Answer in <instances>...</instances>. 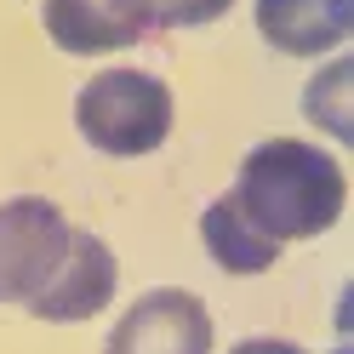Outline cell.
I'll return each mask as SVG.
<instances>
[{"label":"cell","instance_id":"6da1fadb","mask_svg":"<svg viewBox=\"0 0 354 354\" xmlns=\"http://www.w3.org/2000/svg\"><path fill=\"white\" fill-rule=\"evenodd\" d=\"M229 201L263 240L292 246V240H320L343 217L348 177L337 166V154H326L320 143L263 138L246 160H240Z\"/></svg>","mask_w":354,"mask_h":354},{"label":"cell","instance_id":"7a4b0ae2","mask_svg":"<svg viewBox=\"0 0 354 354\" xmlns=\"http://www.w3.org/2000/svg\"><path fill=\"white\" fill-rule=\"evenodd\" d=\"M171 86L149 69H103L80 86L75 97V126L97 154H154L171 138Z\"/></svg>","mask_w":354,"mask_h":354},{"label":"cell","instance_id":"3957f363","mask_svg":"<svg viewBox=\"0 0 354 354\" xmlns=\"http://www.w3.org/2000/svg\"><path fill=\"white\" fill-rule=\"evenodd\" d=\"M69 217L46 194H12L0 206V303H29L69 246Z\"/></svg>","mask_w":354,"mask_h":354},{"label":"cell","instance_id":"277c9868","mask_svg":"<svg viewBox=\"0 0 354 354\" xmlns=\"http://www.w3.org/2000/svg\"><path fill=\"white\" fill-rule=\"evenodd\" d=\"M103 354H212V315L183 286H154L115 320Z\"/></svg>","mask_w":354,"mask_h":354},{"label":"cell","instance_id":"5b68a950","mask_svg":"<svg viewBox=\"0 0 354 354\" xmlns=\"http://www.w3.org/2000/svg\"><path fill=\"white\" fill-rule=\"evenodd\" d=\"M115 286H120L115 252H109L92 229H69V246H63L57 269L46 274V286H40L24 308H29L35 320H46V326L92 320V315H103V308H109Z\"/></svg>","mask_w":354,"mask_h":354},{"label":"cell","instance_id":"8992f818","mask_svg":"<svg viewBox=\"0 0 354 354\" xmlns=\"http://www.w3.org/2000/svg\"><path fill=\"white\" fill-rule=\"evenodd\" d=\"M354 29V0H257V35L286 57H326Z\"/></svg>","mask_w":354,"mask_h":354},{"label":"cell","instance_id":"52a82bcc","mask_svg":"<svg viewBox=\"0 0 354 354\" xmlns=\"http://www.w3.org/2000/svg\"><path fill=\"white\" fill-rule=\"evenodd\" d=\"M40 24L57 40V52H69V57H103V52L138 46V35L109 12V0H46Z\"/></svg>","mask_w":354,"mask_h":354},{"label":"cell","instance_id":"ba28073f","mask_svg":"<svg viewBox=\"0 0 354 354\" xmlns=\"http://www.w3.org/2000/svg\"><path fill=\"white\" fill-rule=\"evenodd\" d=\"M201 240H206L212 263H217V269H229V274H263V269H274V257H280V246H274V240H263L246 217L234 212L229 194L201 212Z\"/></svg>","mask_w":354,"mask_h":354},{"label":"cell","instance_id":"9c48e42d","mask_svg":"<svg viewBox=\"0 0 354 354\" xmlns=\"http://www.w3.org/2000/svg\"><path fill=\"white\" fill-rule=\"evenodd\" d=\"M348 97H354V57H331L326 69L308 80V92H303L308 126H320V131H331V138L354 143V109H348Z\"/></svg>","mask_w":354,"mask_h":354},{"label":"cell","instance_id":"30bf717a","mask_svg":"<svg viewBox=\"0 0 354 354\" xmlns=\"http://www.w3.org/2000/svg\"><path fill=\"white\" fill-rule=\"evenodd\" d=\"M234 0H109V12L120 17L131 35H154V29H201L217 24Z\"/></svg>","mask_w":354,"mask_h":354},{"label":"cell","instance_id":"8fae6325","mask_svg":"<svg viewBox=\"0 0 354 354\" xmlns=\"http://www.w3.org/2000/svg\"><path fill=\"white\" fill-rule=\"evenodd\" d=\"M229 354H303V348L286 343V337H246V343H234Z\"/></svg>","mask_w":354,"mask_h":354},{"label":"cell","instance_id":"7c38bea8","mask_svg":"<svg viewBox=\"0 0 354 354\" xmlns=\"http://www.w3.org/2000/svg\"><path fill=\"white\" fill-rule=\"evenodd\" d=\"M331 354H348V348H331Z\"/></svg>","mask_w":354,"mask_h":354}]
</instances>
